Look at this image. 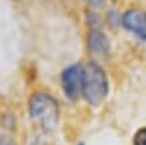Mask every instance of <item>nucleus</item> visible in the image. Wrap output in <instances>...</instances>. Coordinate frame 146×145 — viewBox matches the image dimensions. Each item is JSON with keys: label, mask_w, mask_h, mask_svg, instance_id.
I'll return each instance as SVG.
<instances>
[{"label": "nucleus", "mask_w": 146, "mask_h": 145, "mask_svg": "<svg viewBox=\"0 0 146 145\" xmlns=\"http://www.w3.org/2000/svg\"><path fill=\"white\" fill-rule=\"evenodd\" d=\"M29 115L42 129L50 132L57 125L58 105L52 96L38 92L29 99Z\"/></svg>", "instance_id": "obj_1"}, {"label": "nucleus", "mask_w": 146, "mask_h": 145, "mask_svg": "<svg viewBox=\"0 0 146 145\" xmlns=\"http://www.w3.org/2000/svg\"><path fill=\"white\" fill-rule=\"evenodd\" d=\"M82 93L89 104L98 105L108 93L106 75L98 64L89 63L82 73Z\"/></svg>", "instance_id": "obj_2"}, {"label": "nucleus", "mask_w": 146, "mask_h": 145, "mask_svg": "<svg viewBox=\"0 0 146 145\" xmlns=\"http://www.w3.org/2000/svg\"><path fill=\"white\" fill-rule=\"evenodd\" d=\"M82 73L84 68L80 64L66 67L61 73V85L65 95L70 100H77L82 93Z\"/></svg>", "instance_id": "obj_3"}, {"label": "nucleus", "mask_w": 146, "mask_h": 145, "mask_svg": "<svg viewBox=\"0 0 146 145\" xmlns=\"http://www.w3.org/2000/svg\"><path fill=\"white\" fill-rule=\"evenodd\" d=\"M123 27L139 37L146 40V12L141 9H129L122 16Z\"/></svg>", "instance_id": "obj_4"}, {"label": "nucleus", "mask_w": 146, "mask_h": 145, "mask_svg": "<svg viewBox=\"0 0 146 145\" xmlns=\"http://www.w3.org/2000/svg\"><path fill=\"white\" fill-rule=\"evenodd\" d=\"M89 49L93 55L96 56H105L109 52V43L108 39L104 33H101L100 31L93 29L89 33Z\"/></svg>", "instance_id": "obj_5"}, {"label": "nucleus", "mask_w": 146, "mask_h": 145, "mask_svg": "<svg viewBox=\"0 0 146 145\" xmlns=\"http://www.w3.org/2000/svg\"><path fill=\"white\" fill-rule=\"evenodd\" d=\"M134 145H146V128L139 129L134 136Z\"/></svg>", "instance_id": "obj_6"}, {"label": "nucleus", "mask_w": 146, "mask_h": 145, "mask_svg": "<svg viewBox=\"0 0 146 145\" xmlns=\"http://www.w3.org/2000/svg\"><path fill=\"white\" fill-rule=\"evenodd\" d=\"M0 145H15V142L12 141L9 137H7V136L0 134Z\"/></svg>", "instance_id": "obj_7"}, {"label": "nucleus", "mask_w": 146, "mask_h": 145, "mask_svg": "<svg viewBox=\"0 0 146 145\" xmlns=\"http://www.w3.org/2000/svg\"><path fill=\"white\" fill-rule=\"evenodd\" d=\"M90 4H94V5H97V4H101L104 0H88Z\"/></svg>", "instance_id": "obj_8"}, {"label": "nucleus", "mask_w": 146, "mask_h": 145, "mask_svg": "<svg viewBox=\"0 0 146 145\" xmlns=\"http://www.w3.org/2000/svg\"><path fill=\"white\" fill-rule=\"evenodd\" d=\"M78 145H84V144H82V142H80V144H78Z\"/></svg>", "instance_id": "obj_9"}]
</instances>
